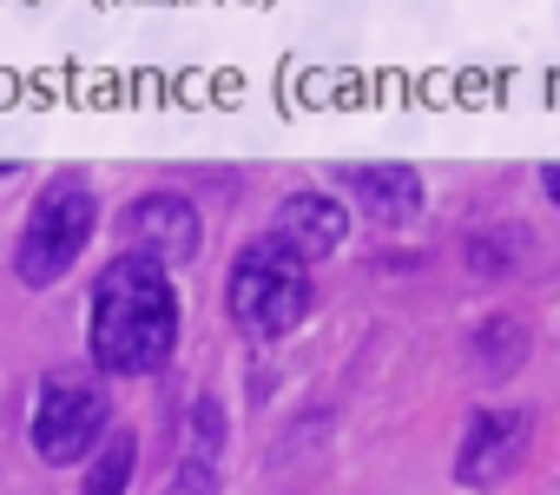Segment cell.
<instances>
[{
    "label": "cell",
    "mask_w": 560,
    "mask_h": 495,
    "mask_svg": "<svg viewBox=\"0 0 560 495\" xmlns=\"http://www.w3.org/2000/svg\"><path fill=\"white\" fill-rule=\"evenodd\" d=\"M178 344V291L159 258L126 252L93 285V364L106 377H152Z\"/></svg>",
    "instance_id": "obj_1"
},
{
    "label": "cell",
    "mask_w": 560,
    "mask_h": 495,
    "mask_svg": "<svg viewBox=\"0 0 560 495\" xmlns=\"http://www.w3.org/2000/svg\"><path fill=\"white\" fill-rule=\"evenodd\" d=\"M224 304L237 318V331L250 337H284L291 324H304L311 311V265L291 258L284 244H244L237 265H231V285H224Z\"/></svg>",
    "instance_id": "obj_2"
},
{
    "label": "cell",
    "mask_w": 560,
    "mask_h": 495,
    "mask_svg": "<svg viewBox=\"0 0 560 495\" xmlns=\"http://www.w3.org/2000/svg\"><path fill=\"white\" fill-rule=\"evenodd\" d=\"M93 225H100V205H93V192H86V185H73V179L47 185V192L34 198V211H27L21 252H14V272H21V285H34V291H40V285L67 278V265L86 252Z\"/></svg>",
    "instance_id": "obj_3"
},
{
    "label": "cell",
    "mask_w": 560,
    "mask_h": 495,
    "mask_svg": "<svg viewBox=\"0 0 560 495\" xmlns=\"http://www.w3.org/2000/svg\"><path fill=\"white\" fill-rule=\"evenodd\" d=\"M106 436V390L80 370H60L40 383L34 403V449L40 462H80L86 449H100Z\"/></svg>",
    "instance_id": "obj_4"
},
{
    "label": "cell",
    "mask_w": 560,
    "mask_h": 495,
    "mask_svg": "<svg viewBox=\"0 0 560 495\" xmlns=\"http://www.w3.org/2000/svg\"><path fill=\"white\" fill-rule=\"evenodd\" d=\"M527 456V416L521 410H481L462 436V456H455V482L462 488H494L521 469Z\"/></svg>",
    "instance_id": "obj_5"
},
{
    "label": "cell",
    "mask_w": 560,
    "mask_h": 495,
    "mask_svg": "<svg viewBox=\"0 0 560 495\" xmlns=\"http://www.w3.org/2000/svg\"><path fill=\"white\" fill-rule=\"evenodd\" d=\"M119 231L132 238V252H145L159 265H178V258L198 252V205L178 198V192H145V198L126 205Z\"/></svg>",
    "instance_id": "obj_6"
},
{
    "label": "cell",
    "mask_w": 560,
    "mask_h": 495,
    "mask_svg": "<svg viewBox=\"0 0 560 495\" xmlns=\"http://www.w3.org/2000/svg\"><path fill=\"white\" fill-rule=\"evenodd\" d=\"M343 231H350V211L330 192H291L284 205H277V218H270V244H284V252L304 258V265L330 258L343 244Z\"/></svg>",
    "instance_id": "obj_7"
},
{
    "label": "cell",
    "mask_w": 560,
    "mask_h": 495,
    "mask_svg": "<svg viewBox=\"0 0 560 495\" xmlns=\"http://www.w3.org/2000/svg\"><path fill=\"white\" fill-rule=\"evenodd\" d=\"M350 185H357V198H363L376 218H389V225H402V218L422 211V179H416L409 165H357Z\"/></svg>",
    "instance_id": "obj_8"
},
{
    "label": "cell",
    "mask_w": 560,
    "mask_h": 495,
    "mask_svg": "<svg viewBox=\"0 0 560 495\" xmlns=\"http://www.w3.org/2000/svg\"><path fill=\"white\" fill-rule=\"evenodd\" d=\"M132 462H139V436H132V429H113V436L93 449V462H86V495H126Z\"/></svg>",
    "instance_id": "obj_9"
},
{
    "label": "cell",
    "mask_w": 560,
    "mask_h": 495,
    "mask_svg": "<svg viewBox=\"0 0 560 495\" xmlns=\"http://www.w3.org/2000/svg\"><path fill=\"white\" fill-rule=\"evenodd\" d=\"M218 449H224V410L205 396V403H191V429H185V456H211L218 462Z\"/></svg>",
    "instance_id": "obj_10"
},
{
    "label": "cell",
    "mask_w": 560,
    "mask_h": 495,
    "mask_svg": "<svg viewBox=\"0 0 560 495\" xmlns=\"http://www.w3.org/2000/svg\"><path fill=\"white\" fill-rule=\"evenodd\" d=\"M165 495H218V462L211 456H178Z\"/></svg>",
    "instance_id": "obj_11"
},
{
    "label": "cell",
    "mask_w": 560,
    "mask_h": 495,
    "mask_svg": "<svg viewBox=\"0 0 560 495\" xmlns=\"http://www.w3.org/2000/svg\"><path fill=\"white\" fill-rule=\"evenodd\" d=\"M540 185H547V198L560 205V165H547V172H540Z\"/></svg>",
    "instance_id": "obj_12"
}]
</instances>
